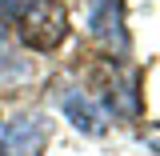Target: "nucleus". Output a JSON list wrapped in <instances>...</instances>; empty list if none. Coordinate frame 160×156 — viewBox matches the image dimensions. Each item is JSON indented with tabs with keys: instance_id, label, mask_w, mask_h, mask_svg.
I'll return each instance as SVG.
<instances>
[{
	"instance_id": "nucleus-2",
	"label": "nucleus",
	"mask_w": 160,
	"mask_h": 156,
	"mask_svg": "<svg viewBox=\"0 0 160 156\" xmlns=\"http://www.w3.org/2000/svg\"><path fill=\"white\" fill-rule=\"evenodd\" d=\"M48 144V120L40 112H24L0 124V156H40Z\"/></svg>"
},
{
	"instance_id": "nucleus-5",
	"label": "nucleus",
	"mask_w": 160,
	"mask_h": 156,
	"mask_svg": "<svg viewBox=\"0 0 160 156\" xmlns=\"http://www.w3.org/2000/svg\"><path fill=\"white\" fill-rule=\"evenodd\" d=\"M140 76L136 72H128V76H120L112 88H108V108H112V116H124V120H136L140 116V92H136Z\"/></svg>"
},
{
	"instance_id": "nucleus-3",
	"label": "nucleus",
	"mask_w": 160,
	"mask_h": 156,
	"mask_svg": "<svg viewBox=\"0 0 160 156\" xmlns=\"http://www.w3.org/2000/svg\"><path fill=\"white\" fill-rule=\"evenodd\" d=\"M88 32L104 52H128V28H124V0H92L88 8Z\"/></svg>"
},
{
	"instance_id": "nucleus-6",
	"label": "nucleus",
	"mask_w": 160,
	"mask_h": 156,
	"mask_svg": "<svg viewBox=\"0 0 160 156\" xmlns=\"http://www.w3.org/2000/svg\"><path fill=\"white\" fill-rule=\"evenodd\" d=\"M28 0H0V12H20Z\"/></svg>"
},
{
	"instance_id": "nucleus-4",
	"label": "nucleus",
	"mask_w": 160,
	"mask_h": 156,
	"mask_svg": "<svg viewBox=\"0 0 160 156\" xmlns=\"http://www.w3.org/2000/svg\"><path fill=\"white\" fill-rule=\"evenodd\" d=\"M60 104H64V116L72 120L76 132H84V136H100V132H104V116H100V108L84 96V92H68Z\"/></svg>"
},
{
	"instance_id": "nucleus-1",
	"label": "nucleus",
	"mask_w": 160,
	"mask_h": 156,
	"mask_svg": "<svg viewBox=\"0 0 160 156\" xmlns=\"http://www.w3.org/2000/svg\"><path fill=\"white\" fill-rule=\"evenodd\" d=\"M68 36V12L60 0H28L20 8V40L32 52H52Z\"/></svg>"
}]
</instances>
